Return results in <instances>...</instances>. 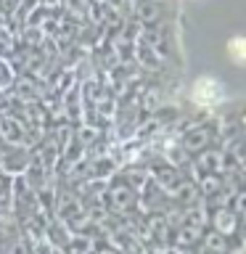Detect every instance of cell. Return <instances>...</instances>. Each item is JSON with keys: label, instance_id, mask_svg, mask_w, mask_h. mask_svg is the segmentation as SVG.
Wrapping results in <instances>:
<instances>
[{"label": "cell", "instance_id": "1", "mask_svg": "<svg viewBox=\"0 0 246 254\" xmlns=\"http://www.w3.org/2000/svg\"><path fill=\"white\" fill-rule=\"evenodd\" d=\"M209 225L214 233L225 236L228 241L233 236H238V228H241V217L236 212H230L228 206H217L214 212H209Z\"/></svg>", "mask_w": 246, "mask_h": 254}, {"label": "cell", "instance_id": "2", "mask_svg": "<svg viewBox=\"0 0 246 254\" xmlns=\"http://www.w3.org/2000/svg\"><path fill=\"white\" fill-rule=\"evenodd\" d=\"M222 98V90L220 85L214 82V79H198V82L193 85V101L196 103H204V106H212V103H217Z\"/></svg>", "mask_w": 246, "mask_h": 254}, {"label": "cell", "instance_id": "3", "mask_svg": "<svg viewBox=\"0 0 246 254\" xmlns=\"http://www.w3.org/2000/svg\"><path fill=\"white\" fill-rule=\"evenodd\" d=\"M198 246H201V254H225L230 249V241L225 236H220V233H214V230H204L201 233V241H198Z\"/></svg>", "mask_w": 246, "mask_h": 254}, {"label": "cell", "instance_id": "4", "mask_svg": "<svg viewBox=\"0 0 246 254\" xmlns=\"http://www.w3.org/2000/svg\"><path fill=\"white\" fill-rule=\"evenodd\" d=\"M201 233H204V230H196V228H190V225H180V228H175L172 241H175L178 249H190V246H198Z\"/></svg>", "mask_w": 246, "mask_h": 254}, {"label": "cell", "instance_id": "5", "mask_svg": "<svg viewBox=\"0 0 246 254\" xmlns=\"http://www.w3.org/2000/svg\"><path fill=\"white\" fill-rule=\"evenodd\" d=\"M132 198H135V190L127 183H119V186L111 188V201H114V206H119V212L127 209L132 204Z\"/></svg>", "mask_w": 246, "mask_h": 254}, {"label": "cell", "instance_id": "6", "mask_svg": "<svg viewBox=\"0 0 246 254\" xmlns=\"http://www.w3.org/2000/svg\"><path fill=\"white\" fill-rule=\"evenodd\" d=\"M228 51H230V59H233L236 64H241L244 61V40L241 37H233V40H230Z\"/></svg>", "mask_w": 246, "mask_h": 254}]
</instances>
